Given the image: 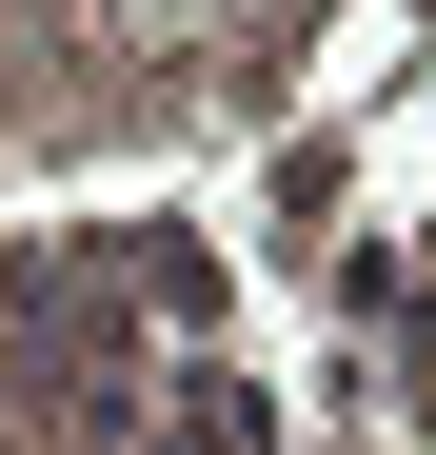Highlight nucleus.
Instances as JSON below:
<instances>
[{
	"label": "nucleus",
	"mask_w": 436,
	"mask_h": 455,
	"mask_svg": "<svg viewBox=\"0 0 436 455\" xmlns=\"http://www.w3.org/2000/svg\"><path fill=\"white\" fill-rule=\"evenodd\" d=\"M159 455H258V396H238V376H198V416H179Z\"/></svg>",
	"instance_id": "1"
}]
</instances>
